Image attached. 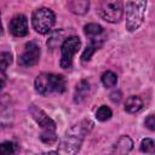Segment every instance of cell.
I'll return each instance as SVG.
<instances>
[{"label":"cell","mask_w":155,"mask_h":155,"mask_svg":"<svg viewBox=\"0 0 155 155\" xmlns=\"http://www.w3.org/2000/svg\"><path fill=\"white\" fill-rule=\"evenodd\" d=\"M93 122L90 120H82L81 122L70 127L61 143V151L64 154H75L79 151L85 136L92 130Z\"/></svg>","instance_id":"1"},{"label":"cell","mask_w":155,"mask_h":155,"mask_svg":"<svg viewBox=\"0 0 155 155\" xmlns=\"http://www.w3.org/2000/svg\"><path fill=\"white\" fill-rule=\"evenodd\" d=\"M67 81L63 75L42 73L35 79V90L41 94H48L52 92L62 93L65 91Z\"/></svg>","instance_id":"2"},{"label":"cell","mask_w":155,"mask_h":155,"mask_svg":"<svg viewBox=\"0 0 155 155\" xmlns=\"http://www.w3.org/2000/svg\"><path fill=\"white\" fill-rule=\"evenodd\" d=\"M30 114L42 130L41 134H40V139L46 144H53L57 140L54 121L51 117H48L41 109H39L35 105L30 107Z\"/></svg>","instance_id":"3"},{"label":"cell","mask_w":155,"mask_h":155,"mask_svg":"<svg viewBox=\"0 0 155 155\" xmlns=\"http://www.w3.org/2000/svg\"><path fill=\"white\" fill-rule=\"evenodd\" d=\"M147 8V0H128L126 4V29L134 31L143 21Z\"/></svg>","instance_id":"4"},{"label":"cell","mask_w":155,"mask_h":155,"mask_svg":"<svg viewBox=\"0 0 155 155\" xmlns=\"http://www.w3.org/2000/svg\"><path fill=\"white\" fill-rule=\"evenodd\" d=\"M54 13L46 7H41L34 11L31 17V23L34 29L40 34H46L51 30L54 24Z\"/></svg>","instance_id":"5"},{"label":"cell","mask_w":155,"mask_h":155,"mask_svg":"<svg viewBox=\"0 0 155 155\" xmlns=\"http://www.w3.org/2000/svg\"><path fill=\"white\" fill-rule=\"evenodd\" d=\"M124 15L122 0H103L99 7V16L110 23H116Z\"/></svg>","instance_id":"6"},{"label":"cell","mask_w":155,"mask_h":155,"mask_svg":"<svg viewBox=\"0 0 155 155\" xmlns=\"http://www.w3.org/2000/svg\"><path fill=\"white\" fill-rule=\"evenodd\" d=\"M81 41L78 36H70L64 40L62 44V56H61V67L63 69H69L73 64V57L79 51Z\"/></svg>","instance_id":"7"},{"label":"cell","mask_w":155,"mask_h":155,"mask_svg":"<svg viewBox=\"0 0 155 155\" xmlns=\"http://www.w3.org/2000/svg\"><path fill=\"white\" fill-rule=\"evenodd\" d=\"M39 58H40V48L35 42L30 41L25 45L23 53L18 58V63L22 67H31L39 62Z\"/></svg>","instance_id":"8"},{"label":"cell","mask_w":155,"mask_h":155,"mask_svg":"<svg viewBox=\"0 0 155 155\" xmlns=\"http://www.w3.org/2000/svg\"><path fill=\"white\" fill-rule=\"evenodd\" d=\"M84 31L86 34V36L90 39V44L96 45L98 47H101L107 38L104 29L102 25L96 24V23H88L84 27Z\"/></svg>","instance_id":"9"},{"label":"cell","mask_w":155,"mask_h":155,"mask_svg":"<svg viewBox=\"0 0 155 155\" xmlns=\"http://www.w3.org/2000/svg\"><path fill=\"white\" fill-rule=\"evenodd\" d=\"M10 31L12 33V35L17 36V38H22L28 34V21L27 17L24 15H17L15 16L10 24H8Z\"/></svg>","instance_id":"10"},{"label":"cell","mask_w":155,"mask_h":155,"mask_svg":"<svg viewBox=\"0 0 155 155\" xmlns=\"http://www.w3.org/2000/svg\"><path fill=\"white\" fill-rule=\"evenodd\" d=\"M88 0H68L69 10L75 15H84L88 11Z\"/></svg>","instance_id":"11"},{"label":"cell","mask_w":155,"mask_h":155,"mask_svg":"<svg viewBox=\"0 0 155 155\" xmlns=\"http://www.w3.org/2000/svg\"><path fill=\"white\" fill-rule=\"evenodd\" d=\"M143 107V102L139 97L137 96H131L126 99V103H125V110L127 113H137L142 109Z\"/></svg>","instance_id":"12"},{"label":"cell","mask_w":155,"mask_h":155,"mask_svg":"<svg viewBox=\"0 0 155 155\" xmlns=\"http://www.w3.org/2000/svg\"><path fill=\"white\" fill-rule=\"evenodd\" d=\"M132 145H133V142L130 137L127 136H124L121 137L117 143L115 144V148H114V151L119 153V154H125V153H128L131 149H132Z\"/></svg>","instance_id":"13"},{"label":"cell","mask_w":155,"mask_h":155,"mask_svg":"<svg viewBox=\"0 0 155 155\" xmlns=\"http://www.w3.org/2000/svg\"><path fill=\"white\" fill-rule=\"evenodd\" d=\"M88 90H90L88 82L85 81V80L80 81V82L76 85V88H75V94H74L75 102H76V103H80L81 101H84L85 97H86L87 93H88Z\"/></svg>","instance_id":"14"},{"label":"cell","mask_w":155,"mask_h":155,"mask_svg":"<svg viewBox=\"0 0 155 155\" xmlns=\"http://www.w3.org/2000/svg\"><path fill=\"white\" fill-rule=\"evenodd\" d=\"M102 82L105 87H114L117 82V76L113 71H105L102 75Z\"/></svg>","instance_id":"15"},{"label":"cell","mask_w":155,"mask_h":155,"mask_svg":"<svg viewBox=\"0 0 155 155\" xmlns=\"http://www.w3.org/2000/svg\"><path fill=\"white\" fill-rule=\"evenodd\" d=\"M96 117L99 120V121H107L111 117V110L107 107V105H102L97 113H96Z\"/></svg>","instance_id":"16"},{"label":"cell","mask_w":155,"mask_h":155,"mask_svg":"<svg viewBox=\"0 0 155 155\" xmlns=\"http://www.w3.org/2000/svg\"><path fill=\"white\" fill-rule=\"evenodd\" d=\"M140 150L144 151V153H150V154H153V153L155 151V143H154V140L150 139V138L143 139L142 143H140Z\"/></svg>","instance_id":"17"},{"label":"cell","mask_w":155,"mask_h":155,"mask_svg":"<svg viewBox=\"0 0 155 155\" xmlns=\"http://www.w3.org/2000/svg\"><path fill=\"white\" fill-rule=\"evenodd\" d=\"M11 62H12V56L8 52L0 53V70L1 71H5L6 68L11 64Z\"/></svg>","instance_id":"18"},{"label":"cell","mask_w":155,"mask_h":155,"mask_svg":"<svg viewBox=\"0 0 155 155\" xmlns=\"http://www.w3.org/2000/svg\"><path fill=\"white\" fill-rule=\"evenodd\" d=\"M15 150H16V144L12 142H4L0 144V154H2V155L13 154Z\"/></svg>","instance_id":"19"},{"label":"cell","mask_w":155,"mask_h":155,"mask_svg":"<svg viewBox=\"0 0 155 155\" xmlns=\"http://www.w3.org/2000/svg\"><path fill=\"white\" fill-rule=\"evenodd\" d=\"M145 126H147L149 130H151V131L155 130V117H154L153 114L149 115V116L145 119Z\"/></svg>","instance_id":"20"},{"label":"cell","mask_w":155,"mask_h":155,"mask_svg":"<svg viewBox=\"0 0 155 155\" xmlns=\"http://www.w3.org/2000/svg\"><path fill=\"white\" fill-rule=\"evenodd\" d=\"M110 99H111L113 102H119V101L121 99V92H120V91L113 92V93L110 94Z\"/></svg>","instance_id":"21"},{"label":"cell","mask_w":155,"mask_h":155,"mask_svg":"<svg viewBox=\"0 0 155 155\" xmlns=\"http://www.w3.org/2000/svg\"><path fill=\"white\" fill-rule=\"evenodd\" d=\"M5 82H6V75H5V71H1V70H0V91H1V88L4 87Z\"/></svg>","instance_id":"22"}]
</instances>
